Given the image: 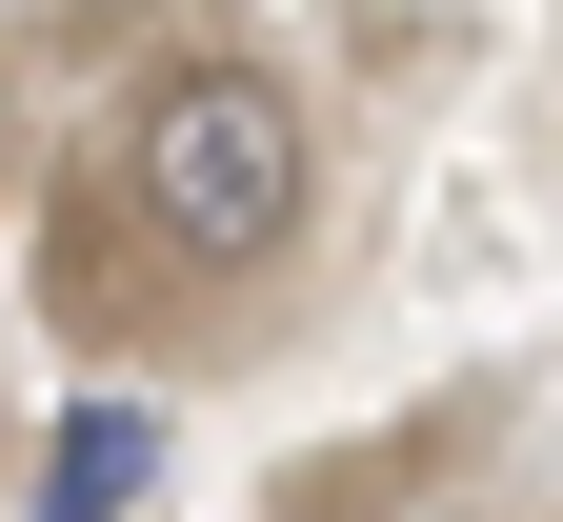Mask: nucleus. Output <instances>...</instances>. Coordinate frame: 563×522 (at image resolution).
I'll list each match as a JSON object with an SVG mask.
<instances>
[{
    "mask_svg": "<svg viewBox=\"0 0 563 522\" xmlns=\"http://www.w3.org/2000/svg\"><path fill=\"white\" fill-rule=\"evenodd\" d=\"M121 201H141V242H162L181 281H262L282 242H302V201H322L302 101L242 81V60H162L141 121H121Z\"/></svg>",
    "mask_w": 563,
    "mask_h": 522,
    "instance_id": "f257e3e1",
    "label": "nucleus"
},
{
    "mask_svg": "<svg viewBox=\"0 0 563 522\" xmlns=\"http://www.w3.org/2000/svg\"><path fill=\"white\" fill-rule=\"evenodd\" d=\"M141 482H162V422H141V402H81V422L41 442V482H21V522H121Z\"/></svg>",
    "mask_w": 563,
    "mask_h": 522,
    "instance_id": "f03ea898",
    "label": "nucleus"
}]
</instances>
